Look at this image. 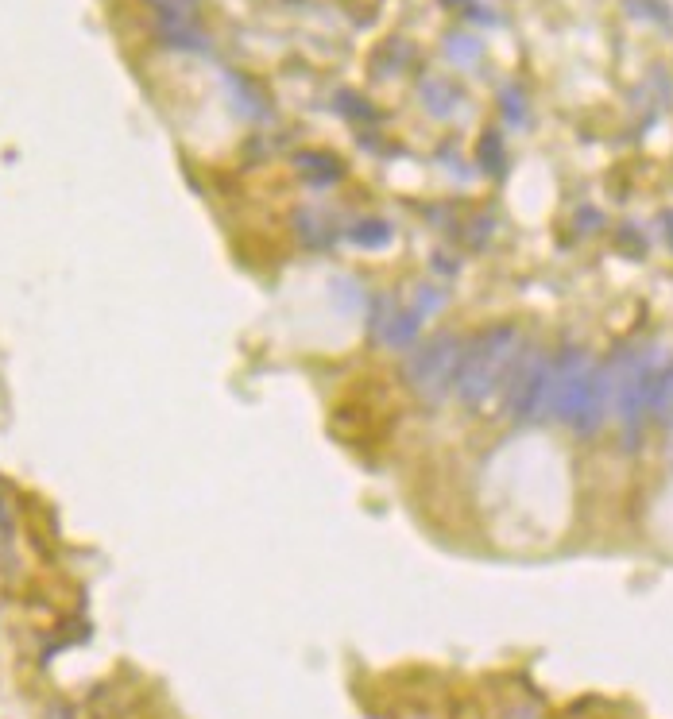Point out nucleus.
Returning a JSON list of instances; mask_svg holds the SVG:
<instances>
[{
  "mask_svg": "<svg viewBox=\"0 0 673 719\" xmlns=\"http://www.w3.org/2000/svg\"><path fill=\"white\" fill-rule=\"evenodd\" d=\"M422 101L430 105V113H434V116H449V113H453V105H457V89L449 86V82L430 78V82L422 86Z\"/></svg>",
  "mask_w": 673,
  "mask_h": 719,
  "instance_id": "nucleus-8",
  "label": "nucleus"
},
{
  "mask_svg": "<svg viewBox=\"0 0 673 719\" xmlns=\"http://www.w3.org/2000/svg\"><path fill=\"white\" fill-rule=\"evenodd\" d=\"M418 325H422V314L414 306H403L395 298H383L376 302V314H372V333L376 341L387 348H407L418 341Z\"/></svg>",
  "mask_w": 673,
  "mask_h": 719,
  "instance_id": "nucleus-5",
  "label": "nucleus"
},
{
  "mask_svg": "<svg viewBox=\"0 0 673 719\" xmlns=\"http://www.w3.org/2000/svg\"><path fill=\"white\" fill-rule=\"evenodd\" d=\"M159 16H186V20H194V8H198V0H147Z\"/></svg>",
  "mask_w": 673,
  "mask_h": 719,
  "instance_id": "nucleus-13",
  "label": "nucleus"
},
{
  "mask_svg": "<svg viewBox=\"0 0 673 719\" xmlns=\"http://www.w3.org/2000/svg\"><path fill=\"white\" fill-rule=\"evenodd\" d=\"M650 414L662 422V430L673 433V364L662 372L658 387H654V403H650Z\"/></svg>",
  "mask_w": 673,
  "mask_h": 719,
  "instance_id": "nucleus-7",
  "label": "nucleus"
},
{
  "mask_svg": "<svg viewBox=\"0 0 673 719\" xmlns=\"http://www.w3.org/2000/svg\"><path fill=\"white\" fill-rule=\"evenodd\" d=\"M352 240L364 244V248H380V244L391 240V225L380 221V217H368V221H360V225L352 229Z\"/></svg>",
  "mask_w": 673,
  "mask_h": 719,
  "instance_id": "nucleus-10",
  "label": "nucleus"
},
{
  "mask_svg": "<svg viewBox=\"0 0 673 719\" xmlns=\"http://www.w3.org/2000/svg\"><path fill=\"white\" fill-rule=\"evenodd\" d=\"M461 356H465V341L453 333H438L410 352V360L403 364V379L422 403H441L453 395Z\"/></svg>",
  "mask_w": 673,
  "mask_h": 719,
  "instance_id": "nucleus-2",
  "label": "nucleus"
},
{
  "mask_svg": "<svg viewBox=\"0 0 673 719\" xmlns=\"http://www.w3.org/2000/svg\"><path fill=\"white\" fill-rule=\"evenodd\" d=\"M550 356L542 345H523L515 368L507 375V387H503V403L511 422L519 426H534V422H546V379H550Z\"/></svg>",
  "mask_w": 673,
  "mask_h": 719,
  "instance_id": "nucleus-3",
  "label": "nucleus"
},
{
  "mask_svg": "<svg viewBox=\"0 0 673 719\" xmlns=\"http://www.w3.org/2000/svg\"><path fill=\"white\" fill-rule=\"evenodd\" d=\"M523 333L515 325H496L488 333H480L472 345H465V356H461V372H457V383H453V395L469 410H480L488 406L496 395H503L507 387V375L515 368L519 352H523Z\"/></svg>",
  "mask_w": 673,
  "mask_h": 719,
  "instance_id": "nucleus-1",
  "label": "nucleus"
},
{
  "mask_svg": "<svg viewBox=\"0 0 673 719\" xmlns=\"http://www.w3.org/2000/svg\"><path fill=\"white\" fill-rule=\"evenodd\" d=\"M298 163H302V167H310V171H318L314 174L318 182H333V178H341V163H337V159H329V155H302Z\"/></svg>",
  "mask_w": 673,
  "mask_h": 719,
  "instance_id": "nucleus-11",
  "label": "nucleus"
},
{
  "mask_svg": "<svg viewBox=\"0 0 673 719\" xmlns=\"http://www.w3.org/2000/svg\"><path fill=\"white\" fill-rule=\"evenodd\" d=\"M596 372V360L581 345H561L550 356V379H546V422H569L585 395L588 379Z\"/></svg>",
  "mask_w": 673,
  "mask_h": 719,
  "instance_id": "nucleus-4",
  "label": "nucleus"
},
{
  "mask_svg": "<svg viewBox=\"0 0 673 719\" xmlns=\"http://www.w3.org/2000/svg\"><path fill=\"white\" fill-rule=\"evenodd\" d=\"M445 47H449L445 55L453 58L457 66H476V62H480V43H476L472 35H461V31H457V35L445 39Z\"/></svg>",
  "mask_w": 673,
  "mask_h": 719,
  "instance_id": "nucleus-9",
  "label": "nucleus"
},
{
  "mask_svg": "<svg viewBox=\"0 0 673 719\" xmlns=\"http://www.w3.org/2000/svg\"><path fill=\"white\" fill-rule=\"evenodd\" d=\"M499 101H503V113H507V120H523V113H527V101H523V93L515 86H507L503 93H499Z\"/></svg>",
  "mask_w": 673,
  "mask_h": 719,
  "instance_id": "nucleus-14",
  "label": "nucleus"
},
{
  "mask_svg": "<svg viewBox=\"0 0 673 719\" xmlns=\"http://www.w3.org/2000/svg\"><path fill=\"white\" fill-rule=\"evenodd\" d=\"M445 4H469V0H445Z\"/></svg>",
  "mask_w": 673,
  "mask_h": 719,
  "instance_id": "nucleus-18",
  "label": "nucleus"
},
{
  "mask_svg": "<svg viewBox=\"0 0 673 719\" xmlns=\"http://www.w3.org/2000/svg\"><path fill=\"white\" fill-rule=\"evenodd\" d=\"M666 225H670V232H673V213H666ZM670 244H673V236H670Z\"/></svg>",
  "mask_w": 673,
  "mask_h": 719,
  "instance_id": "nucleus-17",
  "label": "nucleus"
},
{
  "mask_svg": "<svg viewBox=\"0 0 673 719\" xmlns=\"http://www.w3.org/2000/svg\"><path fill=\"white\" fill-rule=\"evenodd\" d=\"M43 719H74V712H70L66 704H51V708H47V716H43Z\"/></svg>",
  "mask_w": 673,
  "mask_h": 719,
  "instance_id": "nucleus-16",
  "label": "nucleus"
},
{
  "mask_svg": "<svg viewBox=\"0 0 673 719\" xmlns=\"http://www.w3.org/2000/svg\"><path fill=\"white\" fill-rule=\"evenodd\" d=\"M159 39L167 47H178V51L202 47V31L194 28V20H186V16H159Z\"/></svg>",
  "mask_w": 673,
  "mask_h": 719,
  "instance_id": "nucleus-6",
  "label": "nucleus"
},
{
  "mask_svg": "<svg viewBox=\"0 0 673 719\" xmlns=\"http://www.w3.org/2000/svg\"><path fill=\"white\" fill-rule=\"evenodd\" d=\"M441 306H445V298H441V290H434V287H418V302H414V310L422 314V321L430 314H438Z\"/></svg>",
  "mask_w": 673,
  "mask_h": 719,
  "instance_id": "nucleus-15",
  "label": "nucleus"
},
{
  "mask_svg": "<svg viewBox=\"0 0 673 719\" xmlns=\"http://www.w3.org/2000/svg\"><path fill=\"white\" fill-rule=\"evenodd\" d=\"M480 163H484V171H499L503 167V144H499L496 132H488L480 140Z\"/></svg>",
  "mask_w": 673,
  "mask_h": 719,
  "instance_id": "nucleus-12",
  "label": "nucleus"
}]
</instances>
